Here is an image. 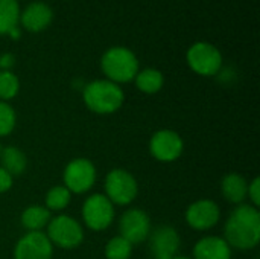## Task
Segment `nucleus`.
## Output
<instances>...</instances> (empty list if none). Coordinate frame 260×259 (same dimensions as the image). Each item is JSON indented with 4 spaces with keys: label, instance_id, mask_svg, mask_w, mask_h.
Masks as SVG:
<instances>
[{
    "label": "nucleus",
    "instance_id": "f257e3e1",
    "mask_svg": "<svg viewBox=\"0 0 260 259\" xmlns=\"http://www.w3.org/2000/svg\"><path fill=\"white\" fill-rule=\"evenodd\" d=\"M225 241L238 250L254 249L260 241V212L253 205H239L225 223Z\"/></svg>",
    "mask_w": 260,
    "mask_h": 259
},
{
    "label": "nucleus",
    "instance_id": "f03ea898",
    "mask_svg": "<svg viewBox=\"0 0 260 259\" xmlns=\"http://www.w3.org/2000/svg\"><path fill=\"white\" fill-rule=\"evenodd\" d=\"M82 98L90 111L96 114H111L122 107L125 95L119 84L108 79H96L84 87Z\"/></svg>",
    "mask_w": 260,
    "mask_h": 259
},
{
    "label": "nucleus",
    "instance_id": "7ed1b4c3",
    "mask_svg": "<svg viewBox=\"0 0 260 259\" xmlns=\"http://www.w3.org/2000/svg\"><path fill=\"white\" fill-rule=\"evenodd\" d=\"M102 72L107 79L116 84L129 82L139 73V60L133 50L116 46L108 49L101 60Z\"/></svg>",
    "mask_w": 260,
    "mask_h": 259
},
{
    "label": "nucleus",
    "instance_id": "20e7f679",
    "mask_svg": "<svg viewBox=\"0 0 260 259\" xmlns=\"http://www.w3.org/2000/svg\"><path fill=\"white\" fill-rule=\"evenodd\" d=\"M46 235L52 244L61 249H76L84 241V231L81 224L69 215L50 218Z\"/></svg>",
    "mask_w": 260,
    "mask_h": 259
},
{
    "label": "nucleus",
    "instance_id": "39448f33",
    "mask_svg": "<svg viewBox=\"0 0 260 259\" xmlns=\"http://www.w3.org/2000/svg\"><path fill=\"white\" fill-rule=\"evenodd\" d=\"M105 197L113 205L126 206L137 197L139 185L134 176L126 169H113L105 177Z\"/></svg>",
    "mask_w": 260,
    "mask_h": 259
},
{
    "label": "nucleus",
    "instance_id": "423d86ee",
    "mask_svg": "<svg viewBox=\"0 0 260 259\" xmlns=\"http://www.w3.org/2000/svg\"><path fill=\"white\" fill-rule=\"evenodd\" d=\"M186 58L189 67L201 76H213L222 67L221 52L218 50V47L206 41H198L192 44L187 50Z\"/></svg>",
    "mask_w": 260,
    "mask_h": 259
},
{
    "label": "nucleus",
    "instance_id": "0eeeda50",
    "mask_svg": "<svg viewBox=\"0 0 260 259\" xmlns=\"http://www.w3.org/2000/svg\"><path fill=\"white\" fill-rule=\"evenodd\" d=\"M82 218L88 229L105 231L114 220V205L102 194L90 195L82 206Z\"/></svg>",
    "mask_w": 260,
    "mask_h": 259
},
{
    "label": "nucleus",
    "instance_id": "6e6552de",
    "mask_svg": "<svg viewBox=\"0 0 260 259\" xmlns=\"http://www.w3.org/2000/svg\"><path fill=\"white\" fill-rule=\"evenodd\" d=\"M96 182V168L88 159H73L64 169V186L73 194H84Z\"/></svg>",
    "mask_w": 260,
    "mask_h": 259
},
{
    "label": "nucleus",
    "instance_id": "1a4fd4ad",
    "mask_svg": "<svg viewBox=\"0 0 260 259\" xmlns=\"http://www.w3.org/2000/svg\"><path fill=\"white\" fill-rule=\"evenodd\" d=\"M119 231L120 237L129 244H139L148 240L151 234V220L142 209H128L119 221Z\"/></svg>",
    "mask_w": 260,
    "mask_h": 259
},
{
    "label": "nucleus",
    "instance_id": "9d476101",
    "mask_svg": "<svg viewBox=\"0 0 260 259\" xmlns=\"http://www.w3.org/2000/svg\"><path fill=\"white\" fill-rule=\"evenodd\" d=\"M183 139L178 133L172 130H160L157 131L149 142V151L158 162L171 163L175 162L183 154Z\"/></svg>",
    "mask_w": 260,
    "mask_h": 259
},
{
    "label": "nucleus",
    "instance_id": "9b49d317",
    "mask_svg": "<svg viewBox=\"0 0 260 259\" xmlns=\"http://www.w3.org/2000/svg\"><path fill=\"white\" fill-rule=\"evenodd\" d=\"M53 244L43 232H27L18 240L14 249V259H50Z\"/></svg>",
    "mask_w": 260,
    "mask_h": 259
},
{
    "label": "nucleus",
    "instance_id": "f8f14e48",
    "mask_svg": "<svg viewBox=\"0 0 260 259\" xmlns=\"http://www.w3.org/2000/svg\"><path fill=\"white\" fill-rule=\"evenodd\" d=\"M149 250L154 259H174L181 246L178 232L171 226H160L149 234Z\"/></svg>",
    "mask_w": 260,
    "mask_h": 259
},
{
    "label": "nucleus",
    "instance_id": "ddd939ff",
    "mask_svg": "<svg viewBox=\"0 0 260 259\" xmlns=\"http://www.w3.org/2000/svg\"><path fill=\"white\" fill-rule=\"evenodd\" d=\"M219 218V206L212 200H198L186 211V221L195 231H209L218 224Z\"/></svg>",
    "mask_w": 260,
    "mask_h": 259
},
{
    "label": "nucleus",
    "instance_id": "4468645a",
    "mask_svg": "<svg viewBox=\"0 0 260 259\" xmlns=\"http://www.w3.org/2000/svg\"><path fill=\"white\" fill-rule=\"evenodd\" d=\"M53 18V12L50 6L44 2H34L27 5L23 12H20V20L23 27L29 32H41L44 31Z\"/></svg>",
    "mask_w": 260,
    "mask_h": 259
},
{
    "label": "nucleus",
    "instance_id": "2eb2a0df",
    "mask_svg": "<svg viewBox=\"0 0 260 259\" xmlns=\"http://www.w3.org/2000/svg\"><path fill=\"white\" fill-rule=\"evenodd\" d=\"M193 259H232V247L221 237H206L195 244Z\"/></svg>",
    "mask_w": 260,
    "mask_h": 259
},
{
    "label": "nucleus",
    "instance_id": "dca6fc26",
    "mask_svg": "<svg viewBox=\"0 0 260 259\" xmlns=\"http://www.w3.org/2000/svg\"><path fill=\"white\" fill-rule=\"evenodd\" d=\"M221 191H222V195L230 203L242 205L247 198V194H248V183L242 176L232 172L222 179Z\"/></svg>",
    "mask_w": 260,
    "mask_h": 259
},
{
    "label": "nucleus",
    "instance_id": "f3484780",
    "mask_svg": "<svg viewBox=\"0 0 260 259\" xmlns=\"http://www.w3.org/2000/svg\"><path fill=\"white\" fill-rule=\"evenodd\" d=\"M50 218H52L50 211L46 209V206L32 205L23 211L21 224L27 232H41V229L49 224Z\"/></svg>",
    "mask_w": 260,
    "mask_h": 259
},
{
    "label": "nucleus",
    "instance_id": "a211bd4d",
    "mask_svg": "<svg viewBox=\"0 0 260 259\" xmlns=\"http://www.w3.org/2000/svg\"><path fill=\"white\" fill-rule=\"evenodd\" d=\"M0 163H2V168L12 177L21 176L27 168V159L24 153L18 150L17 147L3 148L0 151Z\"/></svg>",
    "mask_w": 260,
    "mask_h": 259
},
{
    "label": "nucleus",
    "instance_id": "6ab92c4d",
    "mask_svg": "<svg viewBox=\"0 0 260 259\" xmlns=\"http://www.w3.org/2000/svg\"><path fill=\"white\" fill-rule=\"evenodd\" d=\"M134 81L140 92L152 95L161 90L165 78H163V73L157 69H143L136 75Z\"/></svg>",
    "mask_w": 260,
    "mask_h": 259
},
{
    "label": "nucleus",
    "instance_id": "aec40b11",
    "mask_svg": "<svg viewBox=\"0 0 260 259\" xmlns=\"http://www.w3.org/2000/svg\"><path fill=\"white\" fill-rule=\"evenodd\" d=\"M18 20H20L18 0H0V35H8V32L17 26Z\"/></svg>",
    "mask_w": 260,
    "mask_h": 259
},
{
    "label": "nucleus",
    "instance_id": "412c9836",
    "mask_svg": "<svg viewBox=\"0 0 260 259\" xmlns=\"http://www.w3.org/2000/svg\"><path fill=\"white\" fill-rule=\"evenodd\" d=\"M72 200V192L66 186H53L46 195V209L50 212H61L69 206Z\"/></svg>",
    "mask_w": 260,
    "mask_h": 259
},
{
    "label": "nucleus",
    "instance_id": "4be33fe9",
    "mask_svg": "<svg viewBox=\"0 0 260 259\" xmlns=\"http://www.w3.org/2000/svg\"><path fill=\"white\" fill-rule=\"evenodd\" d=\"M133 253V244H129L125 238L114 237L105 246V258L107 259H129Z\"/></svg>",
    "mask_w": 260,
    "mask_h": 259
},
{
    "label": "nucleus",
    "instance_id": "5701e85b",
    "mask_svg": "<svg viewBox=\"0 0 260 259\" xmlns=\"http://www.w3.org/2000/svg\"><path fill=\"white\" fill-rule=\"evenodd\" d=\"M20 90V81L17 75H14L11 70H0V99L9 101L17 96Z\"/></svg>",
    "mask_w": 260,
    "mask_h": 259
},
{
    "label": "nucleus",
    "instance_id": "b1692460",
    "mask_svg": "<svg viewBox=\"0 0 260 259\" xmlns=\"http://www.w3.org/2000/svg\"><path fill=\"white\" fill-rule=\"evenodd\" d=\"M15 122L17 118L14 108L8 102L0 101V137L11 134L15 128Z\"/></svg>",
    "mask_w": 260,
    "mask_h": 259
},
{
    "label": "nucleus",
    "instance_id": "393cba45",
    "mask_svg": "<svg viewBox=\"0 0 260 259\" xmlns=\"http://www.w3.org/2000/svg\"><path fill=\"white\" fill-rule=\"evenodd\" d=\"M247 197L251 200L253 206L254 208H259L260 206V179L256 177L250 185H248V194Z\"/></svg>",
    "mask_w": 260,
    "mask_h": 259
},
{
    "label": "nucleus",
    "instance_id": "a878e982",
    "mask_svg": "<svg viewBox=\"0 0 260 259\" xmlns=\"http://www.w3.org/2000/svg\"><path fill=\"white\" fill-rule=\"evenodd\" d=\"M12 182H14V177L11 174H8L2 166H0V194L9 191L12 188Z\"/></svg>",
    "mask_w": 260,
    "mask_h": 259
},
{
    "label": "nucleus",
    "instance_id": "bb28decb",
    "mask_svg": "<svg viewBox=\"0 0 260 259\" xmlns=\"http://www.w3.org/2000/svg\"><path fill=\"white\" fill-rule=\"evenodd\" d=\"M15 64V56L12 53H3L0 55V69L2 70H11Z\"/></svg>",
    "mask_w": 260,
    "mask_h": 259
},
{
    "label": "nucleus",
    "instance_id": "cd10ccee",
    "mask_svg": "<svg viewBox=\"0 0 260 259\" xmlns=\"http://www.w3.org/2000/svg\"><path fill=\"white\" fill-rule=\"evenodd\" d=\"M8 35L12 38V40H18L20 37H21V32H20V29H18V26H15V27H12L9 32H8Z\"/></svg>",
    "mask_w": 260,
    "mask_h": 259
},
{
    "label": "nucleus",
    "instance_id": "c85d7f7f",
    "mask_svg": "<svg viewBox=\"0 0 260 259\" xmlns=\"http://www.w3.org/2000/svg\"><path fill=\"white\" fill-rule=\"evenodd\" d=\"M174 259H193V258H186V256H175Z\"/></svg>",
    "mask_w": 260,
    "mask_h": 259
},
{
    "label": "nucleus",
    "instance_id": "c756f323",
    "mask_svg": "<svg viewBox=\"0 0 260 259\" xmlns=\"http://www.w3.org/2000/svg\"><path fill=\"white\" fill-rule=\"evenodd\" d=\"M0 151H2V147H0Z\"/></svg>",
    "mask_w": 260,
    "mask_h": 259
}]
</instances>
